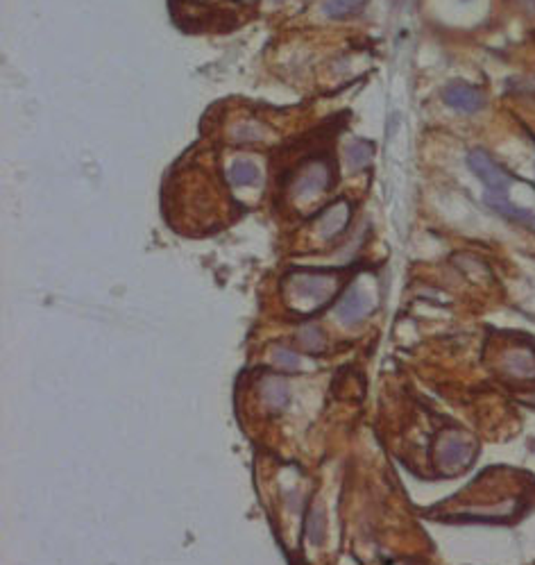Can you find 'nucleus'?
<instances>
[{"label":"nucleus","mask_w":535,"mask_h":565,"mask_svg":"<svg viewBox=\"0 0 535 565\" xmlns=\"http://www.w3.org/2000/svg\"><path fill=\"white\" fill-rule=\"evenodd\" d=\"M467 166H469L472 173L481 180L483 187L488 189V193L506 195V191L513 187V182H515V175L508 173L504 166L497 164L485 150H472L467 155Z\"/></svg>","instance_id":"nucleus-4"},{"label":"nucleus","mask_w":535,"mask_h":565,"mask_svg":"<svg viewBox=\"0 0 535 565\" xmlns=\"http://www.w3.org/2000/svg\"><path fill=\"white\" fill-rule=\"evenodd\" d=\"M477 454V445L474 440L469 436H465L463 432H456V429H450V432L440 434V438L435 440V465L442 475H458L463 472L465 468H469L472 461H474Z\"/></svg>","instance_id":"nucleus-2"},{"label":"nucleus","mask_w":535,"mask_h":565,"mask_svg":"<svg viewBox=\"0 0 535 565\" xmlns=\"http://www.w3.org/2000/svg\"><path fill=\"white\" fill-rule=\"evenodd\" d=\"M370 306H372V302H370V298L365 296V293L360 289H356V286H352V289L345 291V296L341 298L338 306H336V316H338L343 323L354 325V323L363 321V318L368 316Z\"/></svg>","instance_id":"nucleus-7"},{"label":"nucleus","mask_w":535,"mask_h":565,"mask_svg":"<svg viewBox=\"0 0 535 565\" xmlns=\"http://www.w3.org/2000/svg\"><path fill=\"white\" fill-rule=\"evenodd\" d=\"M286 289H289L295 300L311 302V309L329 302L341 289L338 273H322V270H297V273L286 277Z\"/></svg>","instance_id":"nucleus-1"},{"label":"nucleus","mask_w":535,"mask_h":565,"mask_svg":"<svg viewBox=\"0 0 535 565\" xmlns=\"http://www.w3.org/2000/svg\"><path fill=\"white\" fill-rule=\"evenodd\" d=\"M275 363L279 368H286V370H295L300 366V357L293 350H277L275 352Z\"/></svg>","instance_id":"nucleus-15"},{"label":"nucleus","mask_w":535,"mask_h":565,"mask_svg":"<svg viewBox=\"0 0 535 565\" xmlns=\"http://www.w3.org/2000/svg\"><path fill=\"white\" fill-rule=\"evenodd\" d=\"M485 204H488L490 209H494L497 214H502V216H506L510 220H517V223L529 225V227L535 229V214L529 212V209L515 207L513 202L506 198V195H502V193H488V195H485Z\"/></svg>","instance_id":"nucleus-9"},{"label":"nucleus","mask_w":535,"mask_h":565,"mask_svg":"<svg viewBox=\"0 0 535 565\" xmlns=\"http://www.w3.org/2000/svg\"><path fill=\"white\" fill-rule=\"evenodd\" d=\"M442 100L450 105L456 112H463V114H477L479 109L483 107L485 98L479 89L469 87V84H463V82H456V84H450L445 91H442Z\"/></svg>","instance_id":"nucleus-6"},{"label":"nucleus","mask_w":535,"mask_h":565,"mask_svg":"<svg viewBox=\"0 0 535 565\" xmlns=\"http://www.w3.org/2000/svg\"><path fill=\"white\" fill-rule=\"evenodd\" d=\"M293 195L295 198H316V195L329 191L331 180H333V164L329 157H311L306 164L297 170L293 177Z\"/></svg>","instance_id":"nucleus-3"},{"label":"nucleus","mask_w":535,"mask_h":565,"mask_svg":"<svg viewBox=\"0 0 535 565\" xmlns=\"http://www.w3.org/2000/svg\"><path fill=\"white\" fill-rule=\"evenodd\" d=\"M347 164H350L352 170H363L365 166H370L372 157H375V145L370 141H363V139H356L347 145Z\"/></svg>","instance_id":"nucleus-10"},{"label":"nucleus","mask_w":535,"mask_h":565,"mask_svg":"<svg viewBox=\"0 0 535 565\" xmlns=\"http://www.w3.org/2000/svg\"><path fill=\"white\" fill-rule=\"evenodd\" d=\"M306 534H308V540L313 545H320L322 540H325V513L322 509H313L308 511V518H306Z\"/></svg>","instance_id":"nucleus-13"},{"label":"nucleus","mask_w":535,"mask_h":565,"mask_svg":"<svg viewBox=\"0 0 535 565\" xmlns=\"http://www.w3.org/2000/svg\"><path fill=\"white\" fill-rule=\"evenodd\" d=\"M529 402H533V404H535V395H533V398H531V400H529Z\"/></svg>","instance_id":"nucleus-17"},{"label":"nucleus","mask_w":535,"mask_h":565,"mask_svg":"<svg viewBox=\"0 0 535 565\" xmlns=\"http://www.w3.org/2000/svg\"><path fill=\"white\" fill-rule=\"evenodd\" d=\"M504 370L510 377H517L521 382L535 379V354L526 348H513L504 354Z\"/></svg>","instance_id":"nucleus-8"},{"label":"nucleus","mask_w":535,"mask_h":565,"mask_svg":"<svg viewBox=\"0 0 535 565\" xmlns=\"http://www.w3.org/2000/svg\"><path fill=\"white\" fill-rule=\"evenodd\" d=\"M229 182L234 187H254L259 182V168L252 162H245V159H239L229 166Z\"/></svg>","instance_id":"nucleus-12"},{"label":"nucleus","mask_w":535,"mask_h":565,"mask_svg":"<svg viewBox=\"0 0 535 565\" xmlns=\"http://www.w3.org/2000/svg\"><path fill=\"white\" fill-rule=\"evenodd\" d=\"M350 218H352V202L345 200V198H338V200H333L325 212L318 214L313 223L318 227L320 239L331 241V239L343 234L347 223H350Z\"/></svg>","instance_id":"nucleus-5"},{"label":"nucleus","mask_w":535,"mask_h":565,"mask_svg":"<svg viewBox=\"0 0 535 565\" xmlns=\"http://www.w3.org/2000/svg\"><path fill=\"white\" fill-rule=\"evenodd\" d=\"M300 338H302V343L308 350H320L322 348V334H320L318 327H306Z\"/></svg>","instance_id":"nucleus-16"},{"label":"nucleus","mask_w":535,"mask_h":565,"mask_svg":"<svg viewBox=\"0 0 535 565\" xmlns=\"http://www.w3.org/2000/svg\"><path fill=\"white\" fill-rule=\"evenodd\" d=\"M264 400H266V404H268L270 409L279 411V409L286 407V404H289V388H286L284 384H279V382L270 384L264 390Z\"/></svg>","instance_id":"nucleus-14"},{"label":"nucleus","mask_w":535,"mask_h":565,"mask_svg":"<svg viewBox=\"0 0 535 565\" xmlns=\"http://www.w3.org/2000/svg\"><path fill=\"white\" fill-rule=\"evenodd\" d=\"M365 5H368V0H325V3H322V11L331 19H347V16L360 14Z\"/></svg>","instance_id":"nucleus-11"}]
</instances>
